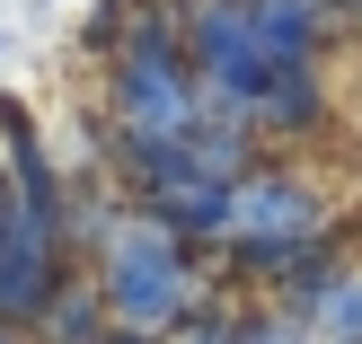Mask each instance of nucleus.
I'll use <instances>...</instances> for the list:
<instances>
[{
  "mask_svg": "<svg viewBox=\"0 0 362 344\" xmlns=\"http://www.w3.org/2000/svg\"><path fill=\"white\" fill-rule=\"evenodd\" d=\"M98 300L115 309L124 336H159V327H177V318L194 309V256H186V239H177V230H159V221L124 230L115 256H106Z\"/></svg>",
  "mask_w": 362,
  "mask_h": 344,
  "instance_id": "nucleus-1",
  "label": "nucleus"
},
{
  "mask_svg": "<svg viewBox=\"0 0 362 344\" xmlns=\"http://www.w3.org/2000/svg\"><path fill=\"white\" fill-rule=\"evenodd\" d=\"M221 230L247 247V265H257V274H292V256H310V239H318V194L300 186V177H283V168L239 177Z\"/></svg>",
  "mask_w": 362,
  "mask_h": 344,
  "instance_id": "nucleus-2",
  "label": "nucleus"
},
{
  "mask_svg": "<svg viewBox=\"0 0 362 344\" xmlns=\"http://www.w3.org/2000/svg\"><path fill=\"white\" fill-rule=\"evenodd\" d=\"M247 35H257V53L274 71H310L318 53V0H239Z\"/></svg>",
  "mask_w": 362,
  "mask_h": 344,
  "instance_id": "nucleus-3",
  "label": "nucleus"
},
{
  "mask_svg": "<svg viewBox=\"0 0 362 344\" xmlns=\"http://www.w3.org/2000/svg\"><path fill=\"white\" fill-rule=\"evenodd\" d=\"M318 327L336 344H362V274H336L327 292H318Z\"/></svg>",
  "mask_w": 362,
  "mask_h": 344,
  "instance_id": "nucleus-4",
  "label": "nucleus"
},
{
  "mask_svg": "<svg viewBox=\"0 0 362 344\" xmlns=\"http://www.w3.org/2000/svg\"><path fill=\"white\" fill-rule=\"evenodd\" d=\"M53 344H106L98 309H88V300H62V309H53Z\"/></svg>",
  "mask_w": 362,
  "mask_h": 344,
  "instance_id": "nucleus-5",
  "label": "nucleus"
},
{
  "mask_svg": "<svg viewBox=\"0 0 362 344\" xmlns=\"http://www.w3.org/2000/svg\"><path fill=\"white\" fill-rule=\"evenodd\" d=\"M239 344H300V336H292V327H247Z\"/></svg>",
  "mask_w": 362,
  "mask_h": 344,
  "instance_id": "nucleus-6",
  "label": "nucleus"
},
{
  "mask_svg": "<svg viewBox=\"0 0 362 344\" xmlns=\"http://www.w3.org/2000/svg\"><path fill=\"white\" fill-rule=\"evenodd\" d=\"M0 344H18V327H0Z\"/></svg>",
  "mask_w": 362,
  "mask_h": 344,
  "instance_id": "nucleus-7",
  "label": "nucleus"
}]
</instances>
